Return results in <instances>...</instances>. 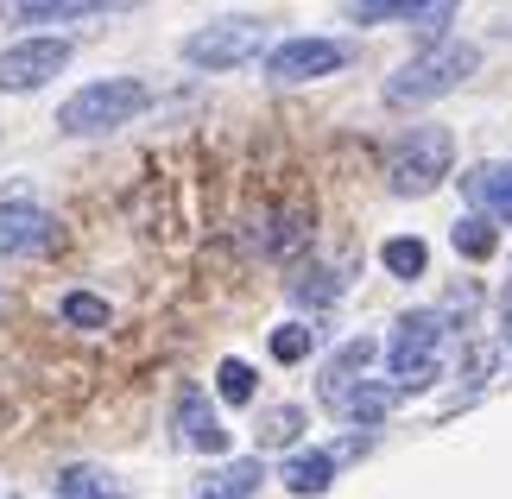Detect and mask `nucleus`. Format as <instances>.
<instances>
[{"label":"nucleus","instance_id":"nucleus-11","mask_svg":"<svg viewBox=\"0 0 512 499\" xmlns=\"http://www.w3.org/2000/svg\"><path fill=\"white\" fill-rule=\"evenodd\" d=\"M373 354H380V342H373V335H354V342H348L342 354H329V367H323V386H317L329 411H336L342 398H348L354 386H361V373H367V361H373Z\"/></svg>","mask_w":512,"mask_h":499},{"label":"nucleus","instance_id":"nucleus-5","mask_svg":"<svg viewBox=\"0 0 512 499\" xmlns=\"http://www.w3.org/2000/svg\"><path fill=\"white\" fill-rule=\"evenodd\" d=\"M260 45H266L260 19H215V26H196L184 38V64H196V70H234V64H247V57H260Z\"/></svg>","mask_w":512,"mask_h":499},{"label":"nucleus","instance_id":"nucleus-15","mask_svg":"<svg viewBox=\"0 0 512 499\" xmlns=\"http://www.w3.org/2000/svg\"><path fill=\"white\" fill-rule=\"evenodd\" d=\"M392 405H399V392H392L386 379H361V386H354V392L342 398L336 411L348 417V424H361V430H373V424H380V417H386Z\"/></svg>","mask_w":512,"mask_h":499},{"label":"nucleus","instance_id":"nucleus-17","mask_svg":"<svg viewBox=\"0 0 512 499\" xmlns=\"http://www.w3.org/2000/svg\"><path fill=\"white\" fill-rule=\"evenodd\" d=\"M449 241H456L462 259H494L500 253V228L487 222V215H462V222L449 228Z\"/></svg>","mask_w":512,"mask_h":499},{"label":"nucleus","instance_id":"nucleus-3","mask_svg":"<svg viewBox=\"0 0 512 499\" xmlns=\"http://www.w3.org/2000/svg\"><path fill=\"white\" fill-rule=\"evenodd\" d=\"M146 102H152V89L140 83V76H102V83H83L64 108H57V127L76 133V139L83 133H114V127H127Z\"/></svg>","mask_w":512,"mask_h":499},{"label":"nucleus","instance_id":"nucleus-7","mask_svg":"<svg viewBox=\"0 0 512 499\" xmlns=\"http://www.w3.org/2000/svg\"><path fill=\"white\" fill-rule=\"evenodd\" d=\"M348 64L342 38H285V45L266 51V76L272 83H317V76H336Z\"/></svg>","mask_w":512,"mask_h":499},{"label":"nucleus","instance_id":"nucleus-1","mask_svg":"<svg viewBox=\"0 0 512 499\" xmlns=\"http://www.w3.org/2000/svg\"><path fill=\"white\" fill-rule=\"evenodd\" d=\"M475 70H481V45H468V38H443V45L418 51L411 64H399L386 76V102L392 108H424V102H437V95L462 89Z\"/></svg>","mask_w":512,"mask_h":499},{"label":"nucleus","instance_id":"nucleus-6","mask_svg":"<svg viewBox=\"0 0 512 499\" xmlns=\"http://www.w3.org/2000/svg\"><path fill=\"white\" fill-rule=\"evenodd\" d=\"M70 64V38H19L0 51V95H32Z\"/></svg>","mask_w":512,"mask_h":499},{"label":"nucleus","instance_id":"nucleus-21","mask_svg":"<svg viewBox=\"0 0 512 499\" xmlns=\"http://www.w3.org/2000/svg\"><path fill=\"white\" fill-rule=\"evenodd\" d=\"M424 7L430 0H361V7H348V19L354 26H380V19H411V26H418Z\"/></svg>","mask_w":512,"mask_h":499},{"label":"nucleus","instance_id":"nucleus-27","mask_svg":"<svg viewBox=\"0 0 512 499\" xmlns=\"http://www.w3.org/2000/svg\"><path fill=\"white\" fill-rule=\"evenodd\" d=\"M500 329H506V348H512V291H506V304H500Z\"/></svg>","mask_w":512,"mask_h":499},{"label":"nucleus","instance_id":"nucleus-2","mask_svg":"<svg viewBox=\"0 0 512 499\" xmlns=\"http://www.w3.org/2000/svg\"><path fill=\"white\" fill-rule=\"evenodd\" d=\"M443 310H405L399 323H392V342H386V367H392V392H424L437 386L443 373Z\"/></svg>","mask_w":512,"mask_h":499},{"label":"nucleus","instance_id":"nucleus-18","mask_svg":"<svg viewBox=\"0 0 512 499\" xmlns=\"http://www.w3.org/2000/svg\"><path fill=\"white\" fill-rule=\"evenodd\" d=\"M380 259H386V272H392V278H424L430 247L418 241V234H392V241L380 247Z\"/></svg>","mask_w":512,"mask_h":499},{"label":"nucleus","instance_id":"nucleus-25","mask_svg":"<svg viewBox=\"0 0 512 499\" xmlns=\"http://www.w3.org/2000/svg\"><path fill=\"white\" fill-rule=\"evenodd\" d=\"M95 7H83V0H32V7H19V19L26 26H51V19H83Z\"/></svg>","mask_w":512,"mask_h":499},{"label":"nucleus","instance_id":"nucleus-22","mask_svg":"<svg viewBox=\"0 0 512 499\" xmlns=\"http://www.w3.org/2000/svg\"><path fill=\"white\" fill-rule=\"evenodd\" d=\"M57 316H64L70 329H108V304L95 291H64V304H57Z\"/></svg>","mask_w":512,"mask_h":499},{"label":"nucleus","instance_id":"nucleus-20","mask_svg":"<svg viewBox=\"0 0 512 499\" xmlns=\"http://www.w3.org/2000/svg\"><path fill=\"white\" fill-rule=\"evenodd\" d=\"M298 430H304V411L298 405H272V411H260V443L266 449H285V443H298Z\"/></svg>","mask_w":512,"mask_h":499},{"label":"nucleus","instance_id":"nucleus-19","mask_svg":"<svg viewBox=\"0 0 512 499\" xmlns=\"http://www.w3.org/2000/svg\"><path fill=\"white\" fill-rule=\"evenodd\" d=\"M291 297L310 304V310H323V304H336V297H342V278L329 272V266H304L298 278H291Z\"/></svg>","mask_w":512,"mask_h":499},{"label":"nucleus","instance_id":"nucleus-23","mask_svg":"<svg viewBox=\"0 0 512 499\" xmlns=\"http://www.w3.org/2000/svg\"><path fill=\"white\" fill-rule=\"evenodd\" d=\"M266 348H272V361H285V367H291V361H304V354L317 348V329H310V323H279Z\"/></svg>","mask_w":512,"mask_h":499},{"label":"nucleus","instance_id":"nucleus-28","mask_svg":"<svg viewBox=\"0 0 512 499\" xmlns=\"http://www.w3.org/2000/svg\"><path fill=\"white\" fill-rule=\"evenodd\" d=\"M500 32H506V38H512V19H506V26H500Z\"/></svg>","mask_w":512,"mask_h":499},{"label":"nucleus","instance_id":"nucleus-4","mask_svg":"<svg viewBox=\"0 0 512 499\" xmlns=\"http://www.w3.org/2000/svg\"><path fill=\"white\" fill-rule=\"evenodd\" d=\"M449 165H456L449 127H411L386 152V184H392V196H430L449 177Z\"/></svg>","mask_w":512,"mask_h":499},{"label":"nucleus","instance_id":"nucleus-12","mask_svg":"<svg viewBox=\"0 0 512 499\" xmlns=\"http://www.w3.org/2000/svg\"><path fill=\"white\" fill-rule=\"evenodd\" d=\"M336 455L329 449H304V455H291L285 462V487L298 493V499H317V493H329V481H336Z\"/></svg>","mask_w":512,"mask_h":499},{"label":"nucleus","instance_id":"nucleus-13","mask_svg":"<svg viewBox=\"0 0 512 499\" xmlns=\"http://www.w3.org/2000/svg\"><path fill=\"white\" fill-rule=\"evenodd\" d=\"M260 481H266L260 455H241V462L203 474V499H253V493H260Z\"/></svg>","mask_w":512,"mask_h":499},{"label":"nucleus","instance_id":"nucleus-9","mask_svg":"<svg viewBox=\"0 0 512 499\" xmlns=\"http://www.w3.org/2000/svg\"><path fill=\"white\" fill-rule=\"evenodd\" d=\"M171 424H177V436H184L190 449H203V455H222L228 449V430H222V417H215V405H209L203 386H184V392H177Z\"/></svg>","mask_w":512,"mask_h":499},{"label":"nucleus","instance_id":"nucleus-24","mask_svg":"<svg viewBox=\"0 0 512 499\" xmlns=\"http://www.w3.org/2000/svg\"><path fill=\"white\" fill-rule=\"evenodd\" d=\"M215 392H222L228 405H253V367L247 361H222L215 367Z\"/></svg>","mask_w":512,"mask_h":499},{"label":"nucleus","instance_id":"nucleus-10","mask_svg":"<svg viewBox=\"0 0 512 499\" xmlns=\"http://www.w3.org/2000/svg\"><path fill=\"white\" fill-rule=\"evenodd\" d=\"M462 196L475 203V215H487V222H512V165H475L462 171Z\"/></svg>","mask_w":512,"mask_h":499},{"label":"nucleus","instance_id":"nucleus-8","mask_svg":"<svg viewBox=\"0 0 512 499\" xmlns=\"http://www.w3.org/2000/svg\"><path fill=\"white\" fill-rule=\"evenodd\" d=\"M64 241V228H57L51 209L26 203V196H13V203H0V259H38Z\"/></svg>","mask_w":512,"mask_h":499},{"label":"nucleus","instance_id":"nucleus-16","mask_svg":"<svg viewBox=\"0 0 512 499\" xmlns=\"http://www.w3.org/2000/svg\"><path fill=\"white\" fill-rule=\"evenodd\" d=\"M304 241H310V209H304V203H291V209H279V215H272V234H266L260 247H266L272 259H291V253H298Z\"/></svg>","mask_w":512,"mask_h":499},{"label":"nucleus","instance_id":"nucleus-26","mask_svg":"<svg viewBox=\"0 0 512 499\" xmlns=\"http://www.w3.org/2000/svg\"><path fill=\"white\" fill-rule=\"evenodd\" d=\"M494 361H500V348L475 342V348H468V367H462V386H468V392H481L487 379H494Z\"/></svg>","mask_w":512,"mask_h":499},{"label":"nucleus","instance_id":"nucleus-14","mask_svg":"<svg viewBox=\"0 0 512 499\" xmlns=\"http://www.w3.org/2000/svg\"><path fill=\"white\" fill-rule=\"evenodd\" d=\"M57 499H127V487L114 481L108 468H95V462H70L64 474H57Z\"/></svg>","mask_w":512,"mask_h":499}]
</instances>
